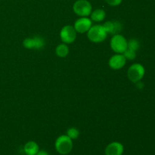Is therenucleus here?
I'll list each match as a JSON object with an SVG mask.
<instances>
[{"instance_id": "nucleus-15", "label": "nucleus", "mask_w": 155, "mask_h": 155, "mask_svg": "<svg viewBox=\"0 0 155 155\" xmlns=\"http://www.w3.org/2000/svg\"><path fill=\"white\" fill-rule=\"evenodd\" d=\"M67 136L71 139L72 140H74V139H77V138L80 136V132L75 127H71V128L68 129V131H67Z\"/></svg>"}, {"instance_id": "nucleus-19", "label": "nucleus", "mask_w": 155, "mask_h": 155, "mask_svg": "<svg viewBox=\"0 0 155 155\" xmlns=\"http://www.w3.org/2000/svg\"><path fill=\"white\" fill-rule=\"evenodd\" d=\"M36 155H49L48 153L45 150H39Z\"/></svg>"}, {"instance_id": "nucleus-14", "label": "nucleus", "mask_w": 155, "mask_h": 155, "mask_svg": "<svg viewBox=\"0 0 155 155\" xmlns=\"http://www.w3.org/2000/svg\"><path fill=\"white\" fill-rule=\"evenodd\" d=\"M55 53L58 57L65 58L69 54V48L66 43L59 44L55 48Z\"/></svg>"}, {"instance_id": "nucleus-3", "label": "nucleus", "mask_w": 155, "mask_h": 155, "mask_svg": "<svg viewBox=\"0 0 155 155\" xmlns=\"http://www.w3.org/2000/svg\"><path fill=\"white\" fill-rule=\"evenodd\" d=\"M145 74V69L142 64L136 63L132 64L127 71L129 80L134 83H137L142 80Z\"/></svg>"}, {"instance_id": "nucleus-4", "label": "nucleus", "mask_w": 155, "mask_h": 155, "mask_svg": "<svg viewBox=\"0 0 155 155\" xmlns=\"http://www.w3.org/2000/svg\"><path fill=\"white\" fill-rule=\"evenodd\" d=\"M128 41L123 35L118 34L114 35L110 39V48L117 54H123L127 48Z\"/></svg>"}, {"instance_id": "nucleus-1", "label": "nucleus", "mask_w": 155, "mask_h": 155, "mask_svg": "<svg viewBox=\"0 0 155 155\" xmlns=\"http://www.w3.org/2000/svg\"><path fill=\"white\" fill-rule=\"evenodd\" d=\"M54 147L58 153L61 155H67L72 151L73 140L67 135H61L55 140Z\"/></svg>"}, {"instance_id": "nucleus-13", "label": "nucleus", "mask_w": 155, "mask_h": 155, "mask_svg": "<svg viewBox=\"0 0 155 155\" xmlns=\"http://www.w3.org/2000/svg\"><path fill=\"white\" fill-rule=\"evenodd\" d=\"M90 19L95 22H101L104 21L106 17V13L103 9L98 8L92 11V13L90 14Z\"/></svg>"}, {"instance_id": "nucleus-11", "label": "nucleus", "mask_w": 155, "mask_h": 155, "mask_svg": "<svg viewBox=\"0 0 155 155\" xmlns=\"http://www.w3.org/2000/svg\"><path fill=\"white\" fill-rule=\"evenodd\" d=\"M102 26L107 33L113 35L120 33L123 28L122 24L119 21H107Z\"/></svg>"}, {"instance_id": "nucleus-17", "label": "nucleus", "mask_w": 155, "mask_h": 155, "mask_svg": "<svg viewBox=\"0 0 155 155\" xmlns=\"http://www.w3.org/2000/svg\"><path fill=\"white\" fill-rule=\"evenodd\" d=\"M123 54H124L127 60L133 61L136 58V51L130 49V48H127V50L123 53Z\"/></svg>"}, {"instance_id": "nucleus-8", "label": "nucleus", "mask_w": 155, "mask_h": 155, "mask_svg": "<svg viewBox=\"0 0 155 155\" xmlns=\"http://www.w3.org/2000/svg\"><path fill=\"white\" fill-rule=\"evenodd\" d=\"M23 45L28 49H41L45 45V40L39 36L27 38L23 42Z\"/></svg>"}, {"instance_id": "nucleus-2", "label": "nucleus", "mask_w": 155, "mask_h": 155, "mask_svg": "<svg viewBox=\"0 0 155 155\" xmlns=\"http://www.w3.org/2000/svg\"><path fill=\"white\" fill-rule=\"evenodd\" d=\"M107 33L101 24L92 26L87 32V37L91 42L98 43L104 41L107 38Z\"/></svg>"}, {"instance_id": "nucleus-10", "label": "nucleus", "mask_w": 155, "mask_h": 155, "mask_svg": "<svg viewBox=\"0 0 155 155\" xmlns=\"http://www.w3.org/2000/svg\"><path fill=\"white\" fill-rule=\"evenodd\" d=\"M124 151V147L120 142H113L108 144L104 150L105 155H122Z\"/></svg>"}, {"instance_id": "nucleus-12", "label": "nucleus", "mask_w": 155, "mask_h": 155, "mask_svg": "<svg viewBox=\"0 0 155 155\" xmlns=\"http://www.w3.org/2000/svg\"><path fill=\"white\" fill-rule=\"evenodd\" d=\"M39 151V145L34 141H29L24 146V151L26 155H36Z\"/></svg>"}, {"instance_id": "nucleus-9", "label": "nucleus", "mask_w": 155, "mask_h": 155, "mask_svg": "<svg viewBox=\"0 0 155 155\" xmlns=\"http://www.w3.org/2000/svg\"><path fill=\"white\" fill-rule=\"evenodd\" d=\"M127 63V59L123 54H114L108 61V64L111 69L119 70L124 68Z\"/></svg>"}, {"instance_id": "nucleus-20", "label": "nucleus", "mask_w": 155, "mask_h": 155, "mask_svg": "<svg viewBox=\"0 0 155 155\" xmlns=\"http://www.w3.org/2000/svg\"><path fill=\"white\" fill-rule=\"evenodd\" d=\"M25 155H26V154H25Z\"/></svg>"}, {"instance_id": "nucleus-7", "label": "nucleus", "mask_w": 155, "mask_h": 155, "mask_svg": "<svg viewBox=\"0 0 155 155\" xmlns=\"http://www.w3.org/2000/svg\"><path fill=\"white\" fill-rule=\"evenodd\" d=\"M92 26V21L88 17H81L75 21L74 29L77 33H87Z\"/></svg>"}, {"instance_id": "nucleus-16", "label": "nucleus", "mask_w": 155, "mask_h": 155, "mask_svg": "<svg viewBox=\"0 0 155 155\" xmlns=\"http://www.w3.org/2000/svg\"><path fill=\"white\" fill-rule=\"evenodd\" d=\"M140 44L139 42L136 39H131L130 41H128V44H127V48L133 50V51H137L139 48Z\"/></svg>"}, {"instance_id": "nucleus-6", "label": "nucleus", "mask_w": 155, "mask_h": 155, "mask_svg": "<svg viewBox=\"0 0 155 155\" xmlns=\"http://www.w3.org/2000/svg\"><path fill=\"white\" fill-rule=\"evenodd\" d=\"M77 31L73 26L66 25L60 31V38L64 43L70 44L77 39Z\"/></svg>"}, {"instance_id": "nucleus-18", "label": "nucleus", "mask_w": 155, "mask_h": 155, "mask_svg": "<svg viewBox=\"0 0 155 155\" xmlns=\"http://www.w3.org/2000/svg\"><path fill=\"white\" fill-rule=\"evenodd\" d=\"M107 5L110 6H117L121 4L123 0H104Z\"/></svg>"}, {"instance_id": "nucleus-5", "label": "nucleus", "mask_w": 155, "mask_h": 155, "mask_svg": "<svg viewBox=\"0 0 155 155\" xmlns=\"http://www.w3.org/2000/svg\"><path fill=\"white\" fill-rule=\"evenodd\" d=\"M74 13L80 17H88L92 12L91 3L88 0H77L73 5Z\"/></svg>"}]
</instances>
